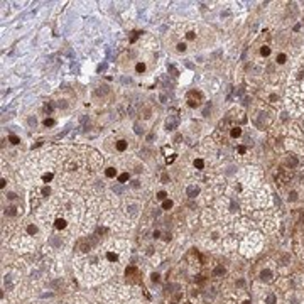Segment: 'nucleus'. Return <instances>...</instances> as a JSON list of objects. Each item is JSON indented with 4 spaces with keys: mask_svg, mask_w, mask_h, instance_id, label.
Returning <instances> with one entry per match:
<instances>
[{
    "mask_svg": "<svg viewBox=\"0 0 304 304\" xmlns=\"http://www.w3.org/2000/svg\"><path fill=\"white\" fill-rule=\"evenodd\" d=\"M199 100H201V93L199 91H189L188 93V105L191 108L198 107L199 105Z\"/></svg>",
    "mask_w": 304,
    "mask_h": 304,
    "instance_id": "obj_1",
    "label": "nucleus"
},
{
    "mask_svg": "<svg viewBox=\"0 0 304 304\" xmlns=\"http://www.w3.org/2000/svg\"><path fill=\"white\" fill-rule=\"evenodd\" d=\"M179 125V117L177 115H169L166 120V130H174Z\"/></svg>",
    "mask_w": 304,
    "mask_h": 304,
    "instance_id": "obj_2",
    "label": "nucleus"
},
{
    "mask_svg": "<svg viewBox=\"0 0 304 304\" xmlns=\"http://www.w3.org/2000/svg\"><path fill=\"white\" fill-rule=\"evenodd\" d=\"M186 193H188V196H189V198H196L198 194H199V188H198V186H189Z\"/></svg>",
    "mask_w": 304,
    "mask_h": 304,
    "instance_id": "obj_3",
    "label": "nucleus"
},
{
    "mask_svg": "<svg viewBox=\"0 0 304 304\" xmlns=\"http://www.w3.org/2000/svg\"><path fill=\"white\" fill-rule=\"evenodd\" d=\"M260 279H262V281H265V282H269L270 279H272V272H270V270H262V272H260Z\"/></svg>",
    "mask_w": 304,
    "mask_h": 304,
    "instance_id": "obj_4",
    "label": "nucleus"
},
{
    "mask_svg": "<svg viewBox=\"0 0 304 304\" xmlns=\"http://www.w3.org/2000/svg\"><path fill=\"white\" fill-rule=\"evenodd\" d=\"M90 243H88V238H84V240H81V242H79V250H81V252H88V250H90Z\"/></svg>",
    "mask_w": 304,
    "mask_h": 304,
    "instance_id": "obj_5",
    "label": "nucleus"
},
{
    "mask_svg": "<svg viewBox=\"0 0 304 304\" xmlns=\"http://www.w3.org/2000/svg\"><path fill=\"white\" fill-rule=\"evenodd\" d=\"M54 226H56L57 230H63V228H66V220H63V218H56V221H54Z\"/></svg>",
    "mask_w": 304,
    "mask_h": 304,
    "instance_id": "obj_6",
    "label": "nucleus"
},
{
    "mask_svg": "<svg viewBox=\"0 0 304 304\" xmlns=\"http://www.w3.org/2000/svg\"><path fill=\"white\" fill-rule=\"evenodd\" d=\"M230 134H231L233 139H236V137H240V135H242V129H240V127H233Z\"/></svg>",
    "mask_w": 304,
    "mask_h": 304,
    "instance_id": "obj_7",
    "label": "nucleus"
},
{
    "mask_svg": "<svg viewBox=\"0 0 304 304\" xmlns=\"http://www.w3.org/2000/svg\"><path fill=\"white\" fill-rule=\"evenodd\" d=\"M117 150H120V152L127 150V142H125V140H118L117 142Z\"/></svg>",
    "mask_w": 304,
    "mask_h": 304,
    "instance_id": "obj_8",
    "label": "nucleus"
},
{
    "mask_svg": "<svg viewBox=\"0 0 304 304\" xmlns=\"http://www.w3.org/2000/svg\"><path fill=\"white\" fill-rule=\"evenodd\" d=\"M105 174H107V177H115V176H117V169H115V167H108L107 171H105Z\"/></svg>",
    "mask_w": 304,
    "mask_h": 304,
    "instance_id": "obj_9",
    "label": "nucleus"
},
{
    "mask_svg": "<svg viewBox=\"0 0 304 304\" xmlns=\"http://www.w3.org/2000/svg\"><path fill=\"white\" fill-rule=\"evenodd\" d=\"M129 172H124V174H120L118 176V183H120V184H124V183H127V181H129Z\"/></svg>",
    "mask_w": 304,
    "mask_h": 304,
    "instance_id": "obj_10",
    "label": "nucleus"
},
{
    "mask_svg": "<svg viewBox=\"0 0 304 304\" xmlns=\"http://www.w3.org/2000/svg\"><path fill=\"white\" fill-rule=\"evenodd\" d=\"M223 274H225V269H223L221 265H220V267H216V269L213 270V276H215V277H220V276H223Z\"/></svg>",
    "mask_w": 304,
    "mask_h": 304,
    "instance_id": "obj_11",
    "label": "nucleus"
},
{
    "mask_svg": "<svg viewBox=\"0 0 304 304\" xmlns=\"http://www.w3.org/2000/svg\"><path fill=\"white\" fill-rule=\"evenodd\" d=\"M286 164H287V166H291V167H296V166H297V159H296V157H287Z\"/></svg>",
    "mask_w": 304,
    "mask_h": 304,
    "instance_id": "obj_12",
    "label": "nucleus"
},
{
    "mask_svg": "<svg viewBox=\"0 0 304 304\" xmlns=\"http://www.w3.org/2000/svg\"><path fill=\"white\" fill-rule=\"evenodd\" d=\"M5 215H9V216H15V215H17V208H15V206L7 208V209H5Z\"/></svg>",
    "mask_w": 304,
    "mask_h": 304,
    "instance_id": "obj_13",
    "label": "nucleus"
},
{
    "mask_svg": "<svg viewBox=\"0 0 304 304\" xmlns=\"http://www.w3.org/2000/svg\"><path fill=\"white\" fill-rule=\"evenodd\" d=\"M107 259L110 260V262H117V260H118V255H117V253H113V252H108V253H107Z\"/></svg>",
    "mask_w": 304,
    "mask_h": 304,
    "instance_id": "obj_14",
    "label": "nucleus"
},
{
    "mask_svg": "<svg viewBox=\"0 0 304 304\" xmlns=\"http://www.w3.org/2000/svg\"><path fill=\"white\" fill-rule=\"evenodd\" d=\"M135 71H137V73H144V71H145V64H144V63H137Z\"/></svg>",
    "mask_w": 304,
    "mask_h": 304,
    "instance_id": "obj_15",
    "label": "nucleus"
},
{
    "mask_svg": "<svg viewBox=\"0 0 304 304\" xmlns=\"http://www.w3.org/2000/svg\"><path fill=\"white\" fill-rule=\"evenodd\" d=\"M27 233H29V235H36V233H37V226H36V225H29L27 226Z\"/></svg>",
    "mask_w": 304,
    "mask_h": 304,
    "instance_id": "obj_16",
    "label": "nucleus"
},
{
    "mask_svg": "<svg viewBox=\"0 0 304 304\" xmlns=\"http://www.w3.org/2000/svg\"><path fill=\"white\" fill-rule=\"evenodd\" d=\"M9 140H10V144H14V145L20 144V139H19L17 135H10V137H9Z\"/></svg>",
    "mask_w": 304,
    "mask_h": 304,
    "instance_id": "obj_17",
    "label": "nucleus"
},
{
    "mask_svg": "<svg viewBox=\"0 0 304 304\" xmlns=\"http://www.w3.org/2000/svg\"><path fill=\"white\" fill-rule=\"evenodd\" d=\"M171 208H172V201L171 199H166L162 203V209H171Z\"/></svg>",
    "mask_w": 304,
    "mask_h": 304,
    "instance_id": "obj_18",
    "label": "nucleus"
},
{
    "mask_svg": "<svg viewBox=\"0 0 304 304\" xmlns=\"http://www.w3.org/2000/svg\"><path fill=\"white\" fill-rule=\"evenodd\" d=\"M112 189H113V193H117V194H122V193H124V188H122L120 184H115Z\"/></svg>",
    "mask_w": 304,
    "mask_h": 304,
    "instance_id": "obj_19",
    "label": "nucleus"
},
{
    "mask_svg": "<svg viewBox=\"0 0 304 304\" xmlns=\"http://www.w3.org/2000/svg\"><path fill=\"white\" fill-rule=\"evenodd\" d=\"M194 167H196V169H203V167H204V162H203L201 159H196V161H194Z\"/></svg>",
    "mask_w": 304,
    "mask_h": 304,
    "instance_id": "obj_20",
    "label": "nucleus"
},
{
    "mask_svg": "<svg viewBox=\"0 0 304 304\" xmlns=\"http://www.w3.org/2000/svg\"><path fill=\"white\" fill-rule=\"evenodd\" d=\"M52 177H54V176H52V172H47V174L42 176V181H44V183H49V181H52Z\"/></svg>",
    "mask_w": 304,
    "mask_h": 304,
    "instance_id": "obj_21",
    "label": "nucleus"
},
{
    "mask_svg": "<svg viewBox=\"0 0 304 304\" xmlns=\"http://www.w3.org/2000/svg\"><path fill=\"white\" fill-rule=\"evenodd\" d=\"M27 124L31 125V127H36V125H37V118H36V117H29Z\"/></svg>",
    "mask_w": 304,
    "mask_h": 304,
    "instance_id": "obj_22",
    "label": "nucleus"
},
{
    "mask_svg": "<svg viewBox=\"0 0 304 304\" xmlns=\"http://www.w3.org/2000/svg\"><path fill=\"white\" fill-rule=\"evenodd\" d=\"M260 54H262V56H269V54H270V49L267 47V46H264V47L260 49Z\"/></svg>",
    "mask_w": 304,
    "mask_h": 304,
    "instance_id": "obj_23",
    "label": "nucleus"
},
{
    "mask_svg": "<svg viewBox=\"0 0 304 304\" xmlns=\"http://www.w3.org/2000/svg\"><path fill=\"white\" fill-rule=\"evenodd\" d=\"M108 91H110V90H108V86H100V90L96 91V93H98V95H101V93H103V95H107Z\"/></svg>",
    "mask_w": 304,
    "mask_h": 304,
    "instance_id": "obj_24",
    "label": "nucleus"
},
{
    "mask_svg": "<svg viewBox=\"0 0 304 304\" xmlns=\"http://www.w3.org/2000/svg\"><path fill=\"white\" fill-rule=\"evenodd\" d=\"M286 54H279V56H277V63H279V64H284V63H286Z\"/></svg>",
    "mask_w": 304,
    "mask_h": 304,
    "instance_id": "obj_25",
    "label": "nucleus"
},
{
    "mask_svg": "<svg viewBox=\"0 0 304 304\" xmlns=\"http://www.w3.org/2000/svg\"><path fill=\"white\" fill-rule=\"evenodd\" d=\"M166 196H167V193H166V191H159V193H157V199H162V201H166Z\"/></svg>",
    "mask_w": 304,
    "mask_h": 304,
    "instance_id": "obj_26",
    "label": "nucleus"
},
{
    "mask_svg": "<svg viewBox=\"0 0 304 304\" xmlns=\"http://www.w3.org/2000/svg\"><path fill=\"white\" fill-rule=\"evenodd\" d=\"M54 124H56V122H54L52 118H46V120H44V125H46V127H52Z\"/></svg>",
    "mask_w": 304,
    "mask_h": 304,
    "instance_id": "obj_27",
    "label": "nucleus"
},
{
    "mask_svg": "<svg viewBox=\"0 0 304 304\" xmlns=\"http://www.w3.org/2000/svg\"><path fill=\"white\" fill-rule=\"evenodd\" d=\"M174 159H176V154L167 156V157H166V164H172V162H174Z\"/></svg>",
    "mask_w": 304,
    "mask_h": 304,
    "instance_id": "obj_28",
    "label": "nucleus"
},
{
    "mask_svg": "<svg viewBox=\"0 0 304 304\" xmlns=\"http://www.w3.org/2000/svg\"><path fill=\"white\" fill-rule=\"evenodd\" d=\"M267 304H276V296L274 294H270L269 297H267Z\"/></svg>",
    "mask_w": 304,
    "mask_h": 304,
    "instance_id": "obj_29",
    "label": "nucleus"
},
{
    "mask_svg": "<svg viewBox=\"0 0 304 304\" xmlns=\"http://www.w3.org/2000/svg\"><path fill=\"white\" fill-rule=\"evenodd\" d=\"M177 51H179V52H184V51H186V44H184V42H179V44H177Z\"/></svg>",
    "mask_w": 304,
    "mask_h": 304,
    "instance_id": "obj_30",
    "label": "nucleus"
},
{
    "mask_svg": "<svg viewBox=\"0 0 304 304\" xmlns=\"http://www.w3.org/2000/svg\"><path fill=\"white\" fill-rule=\"evenodd\" d=\"M289 199H291V201H296V199H297V193L292 191L291 194H289Z\"/></svg>",
    "mask_w": 304,
    "mask_h": 304,
    "instance_id": "obj_31",
    "label": "nucleus"
},
{
    "mask_svg": "<svg viewBox=\"0 0 304 304\" xmlns=\"http://www.w3.org/2000/svg\"><path fill=\"white\" fill-rule=\"evenodd\" d=\"M134 129H135V134H139V135L142 134V129H140V124H135V125H134Z\"/></svg>",
    "mask_w": 304,
    "mask_h": 304,
    "instance_id": "obj_32",
    "label": "nucleus"
},
{
    "mask_svg": "<svg viewBox=\"0 0 304 304\" xmlns=\"http://www.w3.org/2000/svg\"><path fill=\"white\" fill-rule=\"evenodd\" d=\"M49 193H51V188H49V186H46V188H42V194H44V196H47Z\"/></svg>",
    "mask_w": 304,
    "mask_h": 304,
    "instance_id": "obj_33",
    "label": "nucleus"
},
{
    "mask_svg": "<svg viewBox=\"0 0 304 304\" xmlns=\"http://www.w3.org/2000/svg\"><path fill=\"white\" fill-rule=\"evenodd\" d=\"M44 112H46V113H51V112H52V105H51V103L44 107Z\"/></svg>",
    "mask_w": 304,
    "mask_h": 304,
    "instance_id": "obj_34",
    "label": "nucleus"
},
{
    "mask_svg": "<svg viewBox=\"0 0 304 304\" xmlns=\"http://www.w3.org/2000/svg\"><path fill=\"white\" fill-rule=\"evenodd\" d=\"M150 279H152V282H157V281H159V274H156V272H154V274L150 276Z\"/></svg>",
    "mask_w": 304,
    "mask_h": 304,
    "instance_id": "obj_35",
    "label": "nucleus"
},
{
    "mask_svg": "<svg viewBox=\"0 0 304 304\" xmlns=\"http://www.w3.org/2000/svg\"><path fill=\"white\" fill-rule=\"evenodd\" d=\"M105 69H107V63H101L98 66V71H105Z\"/></svg>",
    "mask_w": 304,
    "mask_h": 304,
    "instance_id": "obj_36",
    "label": "nucleus"
},
{
    "mask_svg": "<svg viewBox=\"0 0 304 304\" xmlns=\"http://www.w3.org/2000/svg\"><path fill=\"white\" fill-rule=\"evenodd\" d=\"M169 71H171V73L174 74V76H177V71H176V68L172 66V64H171V66H169Z\"/></svg>",
    "mask_w": 304,
    "mask_h": 304,
    "instance_id": "obj_37",
    "label": "nucleus"
},
{
    "mask_svg": "<svg viewBox=\"0 0 304 304\" xmlns=\"http://www.w3.org/2000/svg\"><path fill=\"white\" fill-rule=\"evenodd\" d=\"M186 37H188L189 41H193V39H194V32H193V31H191V32H188V34H186Z\"/></svg>",
    "mask_w": 304,
    "mask_h": 304,
    "instance_id": "obj_38",
    "label": "nucleus"
},
{
    "mask_svg": "<svg viewBox=\"0 0 304 304\" xmlns=\"http://www.w3.org/2000/svg\"><path fill=\"white\" fill-rule=\"evenodd\" d=\"M209 108H211V105H208V107L204 108V110H203V115H204V117H208V113H209Z\"/></svg>",
    "mask_w": 304,
    "mask_h": 304,
    "instance_id": "obj_39",
    "label": "nucleus"
},
{
    "mask_svg": "<svg viewBox=\"0 0 304 304\" xmlns=\"http://www.w3.org/2000/svg\"><path fill=\"white\" fill-rule=\"evenodd\" d=\"M7 198H9V199H15L17 194H15V193H9V194H7Z\"/></svg>",
    "mask_w": 304,
    "mask_h": 304,
    "instance_id": "obj_40",
    "label": "nucleus"
},
{
    "mask_svg": "<svg viewBox=\"0 0 304 304\" xmlns=\"http://www.w3.org/2000/svg\"><path fill=\"white\" fill-rule=\"evenodd\" d=\"M137 37H139V32H134V36H132V39H130V42H135V41H137Z\"/></svg>",
    "mask_w": 304,
    "mask_h": 304,
    "instance_id": "obj_41",
    "label": "nucleus"
},
{
    "mask_svg": "<svg viewBox=\"0 0 304 304\" xmlns=\"http://www.w3.org/2000/svg\"><path fill=\"white\" fill-rule=\"evenodd\" d=\"M238 209V204H235V201H231V211H236Z\"/></svg>",
    "mask_w": 304,
    "mask_h": 304,
    "instance_id": "obj_42",
    "label": "nucleus"
},
{
    "mask_svg": "<svg viewBox=\"0 0 304 304\" xmlns=\"http://www.w3.org/2000/svg\"><path fill=\"white\" fill-rule=\"evenodd\" d=\"M238 152H240V154H245V152H247V149H245L243 145H240V147H238Z\"/></svg>",
    "mask_w": 304,
    "mask_h": 304,
    "instance_id": "obj_43",
    "label": "nucleus"
},
{
    "mask_svg": "<svg viewBox=\"0 0 304 304\" xmlns=\"http://www.w3.org/2000/svg\"><path fill=\"white\" fill-rule=\"evenodd\" d=\"M135 211H137V206H135V204H132V206H130V213L135 215Z\"/></svg>",
    "mask_w": 304,
    "mask_h": 304,
    "instance_id": "obj_44",
    "label": "nucleus"
},
{
    "mask_svg": "<svg viewBox=\"0 0 304 304\" xmlns=\"http://www.w3.org/2000/svg\"><path fill=\"white\" fill-rule=\"evenodd\" d=\"M57 107H61V108H66V103H64V101H59V103H57Z\"/></svg>",
    "mask_w": 304,
    "mask_h": 304,
    "instance_id": "obj_45",
    "label": "nucleus"
},
{
    "mask_svg": "<svg viewBox=\"0 0 304 304\" xmlns=\"http://www.w3.org/2000/svg\"><path fill=\"white\" fill-rule=\"evenodd\" d=\"M139 186H140V184H139V181H134V183H132V188H139Z\"/></svg>",
    "mask_w": 304,
    "mask_h": 304,
    "instance_id": "obj_46",
    "label": "nucleus"
},
{
    "mask_svg": "<svg viewBox=\"0 0 304 304\" xmlns=\"http://www.w3.org/2000/svg\"><path fill=\"white\" fill-rule=\"evenodd\" d=\"M159 236H161V231L156 230V231H154V238H159Z\"/></svg>",
    "mask_w": 304,
    "mask_h": 304,
    "instance_id": "obj_47",
    "label": "nucleus"
},
{
    "mask_svg": "<svg viewBox=\"0 0 304 304\" xmlns=\"http://www.w3.org/2000/svg\"><path fill=\"white\" fill-rule=\"evenodd\" d=\"M162 181H164V183H167V181H169V176L164 174V176H162Z\"/></svg>",
    "mask_w": 304,
    "mask_h": 304,
    "instance_id": "obj_48",
    "label": "nucleus"
},
{
    "mask_svg": "<svg viewBox=\"0 0 304 304\" xmlns=\"http://www.w3.org/2000/svg\"><path fill=\"white\" fill-rule=\"evenodd\" d=\"M5 183H7L5 179H2V181H0V188H5Z\"/></svg>",
    "mask_w": 304,
    "mask_h": 304,
    "instance_id": "obj_49",
    "label": "nucleus"
},
{
    "mask_svg": "<svg viewBox=\"0 0 304 304\" xmlns=\"http://www.w3.org/2000/svg\"><path fill=\"white\" fill-rule=\"evenodd\" d=\"M242 304H252V302H250V301H248V299H247V301H243Z\"/></svg>",
    "mask_w": 304,
    "mask_h": 304,
    "instance_id": "obj_50",
    "label": "nucleus"
},
{
    "mask_svg": "<svg viewBox=\"0 0 304 304\" xmlns=\"http://www.w3.org/2000/svg\"><path fill=\"white\" fill-rule=\"evenodd\" d=\"M302 20H304V19H302Z\"/></svg>",
    "mask_w": 304,
    "mask_h": 304,
    "instance_id": "obj_51",
    "label": "nucleus"
}]
</instances>
